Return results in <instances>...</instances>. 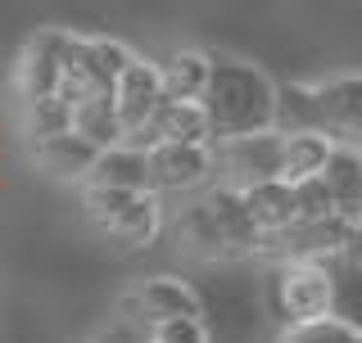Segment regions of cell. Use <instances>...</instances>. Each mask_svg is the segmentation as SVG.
<instances>
[{"label": "cell", "mask_w": 362, "mask_h": 343, "mask_svg": "<svg viewBox=\"0 0 362 343\" xmlns=\"http://www.w3.org/2000/svg\"><path fill=\"white\" fill-rule=\"evenodd\" d=\"M199 109H204V122H209V140H235V136L272 131L276 82L254 64L213 59L204 95H199Z\"/></svg>", "instance_id": "6da1fadb"}, {"label": "cell", "mask_w": 362, "mask_h": 343, "mask_svg": "<svg viewBox=\"0 0 362 343\" xmlns=\"http://www.w3.org/2000/svg\"><path fill=\"white\" fill-rule=\"evenodd\" d=\"M86 212H90V222H95L100 231L113 235L127 248L150 244L154 231H158V203L150 199V194H136V190L86 186Z\"/></svg>", "instance_id": "7a4b0ae2"}, {"label": "cell", "mask_w": 362, "mask_h": 343, "mask_svg": "<svg viewBox=\"0 0 362 343\" xmlns=\"http://www.w3.org/2000/svg\"><path fill=\"white\" fill-rule=\"evenodd\" d=\"M276 307L286 325L331 316V271L326 258H290L276 271Z\"/></svg>", "instance_id": "3957f363"}, {"label": "cell", "mask_w": 362, "mask_h": 343, "mask_svg": "<svg viewBox=\"0 0 362 343\" xmlns=\"http://www.w3.org/2000/svg\"><path fill=\"white\" fill-rule=\"evenodd\" d=\"M218 145H222V167L231 176V190L281 176V150H286L281 131H254V136H235V140H218Z\"/></svg>", "instance_id": "277c9868"}, {"label": "cell", "mask_w": 362, "mask_h": 343, "mask_svg": "<svg viewBox=\"0 0 362 343\" xmlns=\"http://www.w3.org/2000/svg\"><path fill=\"white\" fill-rule=\"evenodd\" d=\"M322 100V136L344 150H362V73L335 77V82L317 86Z\"/></svg>", "instance_id": "5b68a950"}, {"label": "cell", "mask_w": 362, "mask_h": 343, "mask_svg": "<svg viewBox=\"0 0 362 343\" xmlns=\"http://www.w3.org/2000/svg\"><path fill=\"white\" fill-rule=\"evenodd\" d=\"M68 45H73V37H68V32H37V37L23 45L18 86H23V95H28V100L59 95V77H64Z\"/></svg>", "instance_id": "8992f818"}, {"label": "cell", "mask_w": 362, "mask_h": 343, "mask_svg": "<svg viewBox=\"0 0 362 343\" xmlns=\"http://www.w3.org/2000/svg\"><path fill=\"white\" fill-rule=\"evenodd\" d=\"M158 100H163V86H158V68L132 54V64L122 68V77L113 82V109H118L122 136H127V131H141L145 122H150V113L158 109Z\"/></svg>", "instance_id": "52a82bcc"}, {"label": "cell", "mask_w": 362, "mask_h": 343, "mask_svg": "<svg viewBox=\"0 0 362 343\" xmlns=\"http://www.w3.org/2000/svg\"><path fill=\"white\" fill-rule=\"evenodd\" d=\"M145 163H150V190H190L209 176V145H177L163 140L154 150H145Z\"/></svg>", "instance_id": "ba28073f"}, {"label": "cell", "mask_w": 362, "mask_h": 343, "mask_svg": "<svg viewBox=\"0 0 362 343\" xmlns=\"http://www.w3.org/2000/svg\"><path fill=\"white\" fill-rule=\"evenodd\" d=\"M132 307L150 325H163V321H199V299L181 280H173V276L145 280L141 289L132 294Z\"/></svg>", "instance_id": "9c48e42d"}, {"label": "cell", "mask_w": 362, "mask_h": 343, "mask_svg": "<svg viewBox=\"0 0 362 343\" xmlns=\"http://www.w3.org/2000/svg\"><path fill=\"white\" fill-rule=\"evenodd\" d=\"M349 226L354 222L344 212H331V217H317V222H294L281 235H267V239H276L286 258H331L344 244Z\"/></svg>", "instance_id": "30bf717a"}, {"label": "cell", "mask_w": 362, "mask_h": 343, "mask_svg": "<svg viewBox=\"0 0 362 343\" xmlns=\"http://www.w3.org/2000/svg\"><path fill=\"white\" fill-rule=\"evenodd\" d=\"M209 212H213V226H218V239H222V253H254V248H263V235H258V226L249 222V208L240 199V190H213L209 199Z\"/></svg>", "instance_id": "8fae6325"}, {"label": "cell", "mask_w": 362, "mask_h": 343, "mask_svg": "<svg viewBox=\"0 0 362 343\" xmlns=\"http://www.w3.org/2000/svg\"><path fill=\"white\" fill-rule=\"evenodd\" d=\"M90 186L100 190H136V194H150V163H145L141 150H132V145H109V150H100L95 167L86 172Z\"/></svg>", "instance_id": "7c38bea8"}, {"label": "cell", "mask_w": 362, "mask_h": 343, "mask_svg": "<svg viewBox=\"0 0 362 343\" xmlns=\"http://www.w3.org/2000/svg\"><path fill=\"white\" fill-rule=\"evenodd\" d=\"M245 208H249V222L258 226V235H281L286 226H294V190L286 181H258V186H245L240 190Z\"/></svg>", "instance_id": "4fadbf2b"}, {"label": "cell", "mask_w": 362, "mask_h": 343, "mask_svg": "<svg viewBox=\"0 0 362 343\" xmlns=\"http://www.w3.org/2000/svg\"><path fill=\"white\" fill-rule=\"evenodd\" d=\"M37 158H41L45 172H54V176H64V181H77V176H86V172L95 167L100 145H90L86 136H77L73 127H68L59 136H45V140H37Z\"/></svg>", "instance_id": "5bb4252c"}, {"label": "cell", "mask_w": 362, "mask_h": 343, "mask_svg": "<svg viewBox=\"0 0 362 343\" xmlns=\"http://www.w3.org/2000/svg\"><path fill=\"white\" fill-rule=\"evenodd\" d=\"M272 131L299 136V131H322V100L317 86H276V113H272Z\"/></svg>", "instance_id": "9a60e30c"}, {"label": "cell", "mask_w": 362, "mask_h": 343, "mask_svg": "<svg viewBox=\"0 0 362 343\" xmlns=\"http://www.w3.org/2000/svg\"><path fill=\"white\" fill-rule=\"evenodd\" d=\"M73 131L86 136L100 150L122 145V122H118V109H113V90H95V95L77 100L73 104Z\"/></svg>", "instance_id": "2e32d148"}, {"label": "cell", "mask_w": 362, "mask_h": 343, "mask_svg": "<svg viewBox=\"0 0 362 343\" xmlns=\"http://www.w3.org/2000/svg\"><path fill=\"white\" fill-rule=\"evenodd\" d=\"M317 176H322V186H326V194L335 199L339 212H349V208L362 199V158H358V150L331 145V158H326V167L317 172Z\"/></svg>", "instance_id": "e0dca14e"}, {"label": "cell", "mask_w": 362, "mask_h": 343, "mask_svg": "<svg viewBox=\"0 0 362 343\" xmlns=\"http://www.w3.org/2000/svg\"><path fill=\"white\" fill-rule=\"evenodd\" d=\"M209 54L199 50H181L173 54L163 68H158V86H163V100H199L204 82H209Z\"/></svg>", "instance_id": "ac0fdd59"}, {"label": "cell", "mask_w": 362, "mask_h": 343, "mask_svg": "<svg viewBox=\"0 0 362 343\" xmlns=\"http://www.w3.org/2000/svg\"><path fill=\"white\" fill-rule=\"evenodd\" d=\"M331 158V140L322 131H299V136H286V150H281V181L294 186V181H308L326 167Z\"/></svg>", "instance_id": "d6986e66"}, {"label": "cell", "mask_w": 362, "mask_h": 343, "mask_svg": "<svg viewBox=\"0 0 362 343\" xmlns=\"http://www.w3.org/2000/svg\"><path fill=\"white\" fill-rule=\"evenodd\" d=\"M326 271H331V316L362 330V271L339 267L335 258H326Z\"/></svg>", "instance_id": "ffe728a7"}, {"label": "cell", "mask_w": 362, "mask_h": 343, "mask_svg": "<svg viewBox=\"0 0 362 343\" xmlns=\"http://www.w3.org/2000/svg\"><path fill=\"white\" fill-rule=\"evenodd\" d=\"M281 343H362V330L344 325L339 316H317V321H299L286 325Z\"/></svg>", "instance_id": "44dd1931"}, {"label": "cell", "mask_w": 362, "mask_h": 343, "mask_svg": "<svg viewBox=\"0 0 362 343\" xmlns=\"http://www.w3.org/2000/svg\"><path fill=\"white\" fill-rule=\"evenodd\" d=\"M73 127V104H68L64 95H41L28 104V131L45 140V136H59Z\"/></svg>", "instance_id": "7402d4cb"}, {"label": "cell", "mask_w": 362, "mask_h": 343, "mask_svg": "<svg viewBox=\"0 0 362 343\" xmlns=\"http://www.w3.org/2000/svg\"><path fill=\"white\" fill-rule=\"evenodd\" d=\"M294 217L299 222H317V217H331V212H339L335 208V199L326 194V186H322V176H308V181H294Z\"/></svg>", "instance_id": "603a6c76"}, {"label": "cell", "mask_w": 362, "mask_h": 343, "mask_svg": "<svg viewBox=\"0 0 362 343\" xmlns=\"http://www.w3.org/2000/svg\"><path fill=\"white\" fill-rule=\"evenodd\" d=\"M181 231H186V239L199 248V253H222V239H218V226H213L209 203H195V208L181 217Z\"/></svg>", "instance_id": "cb8c5ba5"}, {"label": "cell", "mask_w": 362, "mask_h": 343, "mask_svg": "<svg viewBox=\"0 0 362 343\" xmlns=\"http://www.w3.org/2000/svg\"><path fill=\"white\" fill-rule=\"evenodd\" d=\"M145 343H204V325L199 321H163V325H150Z\"/></svg>", "instance_id": "d4e9b609"}, {"label": "cell", "mask_w": 362, "mask_h": 343, "mask_svg": "<svg viewBox=\"0 0 362 343\" xmlns=\"http://www.w3.org/2000/svg\"><path fill=\"white\" fill-rule=\"evenodd\" d=\"M339 267H354V271H362V226H349V235H344V244L331 253Z\"/></svg>", "instance_id": "484cf974"}, {"label": "cell", "mask_w": 362, "mask_h": 343, "mask_svg": "<svg viewBox=\"0 0 362 343\" xmlns=\"http://www.w3.org/2000/svg\"><path fill=\"white\" fill-rule=\"evenodd\" d=\"M344 217H349V222H354V226H362V199H358V203H354V208H349Z\"/></svg>", "instance_id": "4316f807"}, {"label": "cell", "mask_w": 362, "mask_h": 343, "mask_svg": "<svg viewBox=\"0 0 362 343\" xmlns=\"http://www.w3.org/2000/svg\"><path fill=\"white\" fill-rule=\"evenodd\" d=\"M358 158H362V150H358Z\"/></svg>", "instance_id": "83f0119b"}]
</instances>
